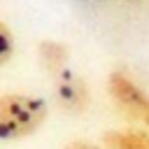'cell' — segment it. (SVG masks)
<instances>
[{
  "label": "cell",
  "instance_id": "1",
  "mask_svg": "<svg viewBox=\"0 0 149 149\" xmlns=\"http://www.w3.org/2000/svg\"><path fill=\"white\" fill-rule=\"evenodd\" d=\"M49 116V105L30 93L0 95V140H23L37 133Z\"/></svg>",
  "mask_w": 149,
  "mask_h": 149
},
{
  "label": "cell",
  "instance_id": "2",
  "mask_svg": "<svg viewBox=\"0 0 149 149\" xmlns=\"http://www.w3.org/2000/svg\"><path fill=\"white\" fill-rule=\"evenodd\" d=\"M107 93L109 100L114 102V107L119 109L121 116H126L128 121H142L144 112L149 107V95L121 70L109 72L107 77Z\"/></svg>",
  "mask_w": 149,
  "mask_h": 149
},
{
  "label": "cell",
  "instance_id": "3",
  "mask_svg": "<svg viewBox=\"0 0 149 149\" xmlns=\"http://www.w3.org/2000/svg\"><path fill=\"white\" fill-rule=\"evenodd\" d=\"M54 98L65 114H84L91 107V91L86 79L68 68L54 74Z\"/></svg>",
  "mask_w": 149,
  "mask_h": 149
},
{
  "label": "cell",
  "instance_id": "4",
  "mask_svg": "<svg viewBox=\"0 0 149 149\" xmlns=\"http://www.w3.org/2000/svg\"><path fill=\"white\" fill-rule=\"evenodd\" d=\"M105 149H149V133L147 130H107L102 135Z\"/></svg>",
  "mask_w": 149,
  "mask_h": 149
},
{
  "label": "cell",
  "instance_id": "5",
  "mask_svg": "<svg viewBox=\"0 0 149 149\" xmlns=\"http://www.w3.org/2000/svg\"><path fill=\"white\" fill-rule=\"evenodd\" d=\"M40 63L47 72L51 74H58L61 70H65V63H68V54L70 49L63 44V42H54V40H47L40 44Z\"/></svg>",
  "mask_w": 149,
  "mask_h": 149
},
{
  "label": "cell",
  "instance_id": "6",
  "mask_svg": "<svg viewBox=\"0 0 149 149\" xmlns=\"http://www.w3.org/2000/svg\"><path fill=\"white\" fill-rule=\"evenodd\" d=\"M14 54V35L12 30L0 21V65H5Z\"/></svg>",
  "mask_w": 149,
  "mask_h": 149
},
{
  "label": "cell",
  "instance_id": "7",
  "mask_svg": "<svg viewBox=\"0 0 149 149\" xmlns=\"http://www.w3.org/2000/svg\"><path fill=\"white\" fill-rule=\"evenodd\" d=\"M63 149H100V147L93 144V142H88V140H74V142L65 144Z\"/></svg>",
  "mask_w": 149,
  "mask_h": 149
},
{
  "label": "cell",
  "instance_id": "8",
  "mask_svg": "<svg viewBox=\"0 0 149 149\" xmlns=\"http://www.w3.org/2000/svg\"><path fill=\"white\" fill-rule=\"evenodd\" d=\"M144 123H147V128H149V107H147V112H144V119H142Z\"/></svg>",
  "mask_w": 149,
  "mask_h": 149
}]
</instances>
